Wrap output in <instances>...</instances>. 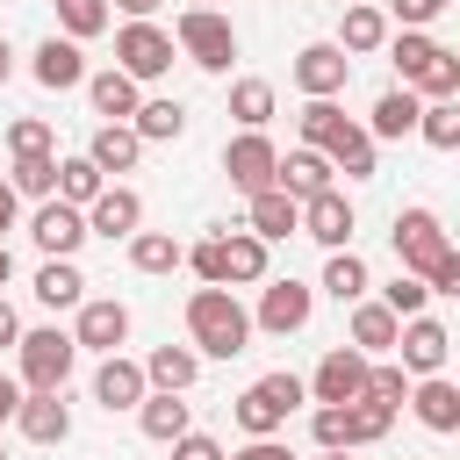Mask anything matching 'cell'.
Returning <instances> with one entry per match:
<instances>
[{"label": "cell", "mask_w": 460, "mask_h": 460, "mask_svg": "<svg viewBox=\"0 0 460 460\" xmlns=\"http://www.w3.org/2000/svg\"><path fill=\"white\" fill-rule=\"evenodd\" d=\"M395 259H402V273H417L431 295H460V252H453V237H446V223L417 201V208H395Z\"/></svg>", "instance_id": "1"}, {"label": "cell", "mask_w": 460, "mask_h": 460, "mask_svg": "<svg viewBox=\"0 0 460 460\" xmlns=\"http://www.w3.org/2000/svg\"><path fill=\"white\" fill-rule=\"evenodd\" d=\"M295 122H302V144L331 158V172H345V180H374V137H367L338 101H309Z\"/></svg>", "instance_id": "2"}, {"label": "cell", "mask_w": 460, "mask_h": 460, "mask_svg": "<svg viewBox=\"0 0 460 460\" xmlns=\"http://www.w3.org/2000/svg\"><path fill=\"white\" fill-rule=\"evenodd\" d=\"M187 338H194V352H208V359H237V352L252 345V309H244L230 288H194V295H187Z\"/></svg>", "instance_id": "3"}, {"label": "cell", "mask_w": 460, "mask_h": 460, "mask_svg": "<svg viewBox=\"0 0 460 460\" xmlns=\"http://www.w3.org/2000/svg\"><path fill=\"white\" fill-rule=\"evenodd\" d=\"M388 424H395V410L374 402V395H359V402H316V417H309V431H316L323 453L374 446V438H388Z\"/></svg>", "instance_id": "4"}, {"label": "cell", "mask_w": 460, "mask_h": 460, "mask_svg": "<svg viewBox=\"0 0 460 460\" xmlns=\"http://www.w3.org/2000/svg\"><path fill=\"white\" fill-rule=\"evenodd\" d=\"M309 388L295 381V374H259L230 410H237V424H244V438H280V424L295 417V402H302Z\"/></svg>", "instance_id": "5"}, {"label": "cell", "mask_w": 460, "mask_h": 460, "mask_svg": "<svg viewBox=\"0 0 460 460\" xmlns=\"http://www.w3.org/2000/svg\"><path fill=\"white\" fill-rule=\"evenodd\" d=\"M172 43H180L201 72H230V58H237V29H230V14H216V7H180Z\"/></svg>", "instance_id": "6"}, {"label": "cell", "mask_w": 460, "mask_h": 460, "mask_svg": "<svg viewBox=\"0 0 460 460\" xmlns=\"http://www.w3.org/2000/svg\"><path fill=\"white\" fill-rule=\"evenodd\" d=\"M14 359H22V388H65L79 345H72V331L43 323V331H22V338H14Z\"/></svg>", "instance_id": "7"}, {"label": "cell", "mask_w": 460, "mask_h": 460, "mask_svg": "<svg viewBox=\"0 0 460 460\" xmlns=\"http://www.w3.org/2000/svg\"><path fill=\"white\" fill-rule=\"evenodd\" d=\"M115 72H129L137 86L144 79H165L172 72V36L158 22H122L115 29Z\"/></svg>", "instance_id": "8"}, {"label": "cell", "mask_w": 460, "mask_h": 460, "mask_svg": "<svg viewBox=\"0 0 460 460\" xmlns=\"http://www.w3.org/2000/svg\"><path fill=\"white\" fill-rule=\"evenodd\" d=\"M309 316H316V288H302V280H266V288H259V309H252V331L295 338Z\"/></svg>", "instance_id": "9"}, {"label": "cell", "mask_w": 460, "mask_h": 460, "mask_svg": "<svg viewBox=\"0 0 460 460\" xmlns=\"http://www.w3.org/2000/svg\"><path fill=\"white\" fill-rule=\"evenodd\" d=\"M367 367H374V359H367L359 345H331L302 388H309L316 402H359V395H367Z\"/></svg>", "instance_id": "10"}, {"label": "cell", "mask_w": 460, "mask_h": 460, "mask_svg": "<svg viewBox=\"0 0 460 460\" xmlns=\"http://www.w3.org/2000/svg\"><path fill=\"white\" fill-rule=\"evenodd\" d=\"M395 352H402V374H446V352H453V331L438 323V316H402V331H395Z\"/></svg>", "instance_id": "11"}, {"label": "cell", "mask_w": 460, "mask_h": 460, "mask_svg": "<svg viewBox=\"0 0 460 460\" xmlns=\"http://www.w3.org/2000/svg\"><path fill=\"white\" fill-rule=\"evenodd\" d=\"M14 424L29 446H65L72 438V410H65V388H22L14 402Z\"/></svg>", "instance_id": "12"}, {"label": "cell", "mask_w": 460, "mask_h": 460, "mask_svg": "<svg viewBox=\"0 0 460 460\" xmlns=\"http://www.w3.org/2000/svg\"><path fill=\"white\" fill-rule=\"evenodd\" d=\"M345 79H352V58H345L338 43H302V50H295V86H302L309 101H338Z\"/></svg>", "instance_id": "13"}, {"label": "cell", "mask_w": 460, "mask_h": 460, "mask_svg": "<svg viewBox=\"0 0 460 460\" xmlns=\"http://www.w3.org/2000/svg\"><path fill=\"white\" fill-rule=\"evenodd\" d=\"M29 237L43 244V259H72L79 244H86V208H72V201H36V216H29Z\"/></svg>", "instance_id": "14"}, {"label": "cell", "mask_w": 460, "mask_h": 460, "mask_svg": "<svg viewBox=\"0 0 460 460\" xmlns=\"http://www.w3.org/2000/svg\"><path fill=\"white\" fill-rule=\"evenodd\" d=\"M273 137L266 129H244L237 144H223V172H230V187L237 194H259V187H273Z\"/></svg>", "instance_id": "15"}, {"label": "cell", "mask_w": 460, "mask_h": 460, "mask_svg": "<svg viewBox=\"0 0 460 460\" xmlns=\"http://www.w3.org/2000/svg\"><path fill=\"white\" fill-rule=\"evenodd\" d=\"M122 338H129V302H115V295L79 302V323H72L79 352H122Z\"/></svg>", "instance_id": "16"}, {"label": "cell", "mask_w": 460, "mask_h": 460, "mask_svg": "<svg viewBox=\"0 0 460 460\" xmlns=\"http://www.w3.org/2000/svg\"><path fill=\"white\" fill-rule=\"evenodd\" d=\"M352 201H345V187H323V194H309L302 201V237H316L323 252H338V244H352Z\"/></svg>", "instance_id": "17"}, {"label": "cell", "mask_w": 460, "mask_h": 460, "mask_svg": "<svg viewBox=\"0 0 460 460\" xmlns=\"http://www.w3.org/2000/svg\"><path fill=\"white\" fill-rule=\"evenodd\" d=\"M144 388H151V381H144V367H137V359L101 352V367H93V402H101L108 417H115V410H137V402H144Z\"/></svg>", "instance_id": "18"}, {"label": "cell", "mask_w": 460, "mask_h": 460, "mask_svg": "<svg viewBox=\"0 0 460 460\" xmlns=\"http://www.w3.org/2000/svg\"><path fill=\"white\" fill-rule=\"evenodd\" d=\"M144 223V194L137 187H101L86 201V237H129Z\"/></svg>", "instance_id": "19"}, {"label": "cell", "mask_w": 460, "mask_h": 460, "mask_svg": "<svg viewBox=\"0 0 460 460\" xmlns=\"http://www.w3.org/2000/svg\"><path fill=\"white\" fill-rule=\"evenodd\" d=\"M29 72H36V86H50V93L86 86V58H79V43H72V36H43V43H36V58H29Z\"/></svg>", "instance_id": "20"}, {"label": "cell", "mask_w": 460, "mask_h": 460, "mask_svg": "<svg viewBox=\"0 0 460 460\" xmlns=\"http://www.w3.org/2000/svg\"><path fill=\"white\" fill-rule=\"evenodd\" d=\"M402 402L417 410V424H424V431H438V438H446V431H460V388H453L446 374H424Z\"/></svg>", "instance_id": "21"}, {"label": "cell", "mask_w": 460, "mask_h": 460, "mask_svg": "<svg viewBox=\"0 0 460 460\" xmlns=\"http://www.w3.org/2000/svg\"><path fill=\"white\" fill-rule=\"evenodd\" d=\"M273 187H280V194H295V201H309V194H323V187H331V158H323V151H309V144H295L288 158H273Z\"/></svg>", "instance_id": "22"}, {"label": "cell", "mask_w": 460, "mask_h": 460, "mask_svg": "<svg viewBox=\"0 0 460 460\" xmlns=\"http://www.w3.org/2000/svg\"><path fill=\"white\" fill-rule=\"evenodd\" d=\"M244 230H252V237H266V244H280V237H295V230H302V201H295V194H280V187H259V194H252Z\"/></svg>", "instance_id": "23"}, {"label": "cell", "mask_w": 460, "mask_h": 460, "mask_svg": "<svg viewBox=\"0 0 460 460\" xmlns=\"http://www.w3.org/2000/svg\"><path fill=\"white\" fill-rule=\"evenodd\" d=\"M345 309H352V345H359L367 359H374V352H395L402 316H395L388 302H367V295H359V302H345Z\"/></svg>", "instance_id": "24"}, {"label": "cell", "mask_w": 460, "mask_h": 460, "mask_svg": "<svg viewBox=\"0 0 460 460\" xmlns=\"http://www.w3.org/2000/svg\"><path fill=\"white\" fill-rule=\"evenodd\" d=\"M86 101H93V115H108V122H129L144 93H137V79H129V72H115V65H108V72H86Z\"/></svg>", "instance_id": "25"}, {"label": "cell", "mask_w": 460, "mask_h": 460, "mask_svg": "<svg viewBox=\"0 0 460 460\" xmlns=\"http://www.w3.org/2000/svg\"><path fill=\"white\" fill-rule=\"evenodd\" d=\"M86 158H93L101 172H129V165L144 158V137H137L129 122H101V129L86 137Z\"/></svg>", "instance_id": "26"}, {"label": "cell", "mask_w": 460, "mask_h": 460, "mask_svg": "<svg viewBox=\"0 0 460 460\" xmlns=\"http://www.w3.org/2000/svg\"><path fill=\"white\" fill-rule=\"evenodd\" d=\"M252 280H266V237L223 230V288H252Z\"/></svg>", "instance_id": "27"}, {"label": "cell", "mask_w": 460, "mask_h": 460, "mask_svg": "<svg viewBox=\"0 0 460 460\" xmlns=\"http://www.w3.org/2000/svg\"><path fill=\"white\" fill-rule=\"evenodd\" d=\"M381 43H388V14H381L374 0L345 7V22H338V50H345V58H367V50H381Z\"/></svg>", "instance_id": "28"}, {"label": "cell", "mask_w": 460, "mask_h": 460, "mask_svg": "<svg viewBox=\"0 0 460 460\" xmlns=\"http://www.w3.org/2000/svg\"><path fill=\"white\" fill-rule=\"evenodd\" d=\"M36 302H43V309H79V302H86V273H79L72 259H43V266H36Z\"/></svg>", "instance_id": "29"}, {"label": "cell", "mask_w": 460, "mask_h": 460, "mask_svg": "<svg viewBox=\"0 0 460 460\" xmlns=\"http://www.w3.org/2000/svg\"><path fill=\"white\" fill-rule=\"evenodd\" d=\"M194 374H201V352H194V345H158V352L144 359V381H151V388H172V395H187Z\"/></svg>", "instance_id": "30"}, {"label": "cell", "mask_w": 460, "mask_h": 460, "mask_svg": "<svg viewBox=\"0 0 460 460\" xmlns=\"http://www.w3.org/2000/svg\"><path fill=\"white\" fill-rule=\"evenodd\" d=\"M137 424H144V438L172 446V438L187 431V402H180L172 388H144V402H137Z\"/></svg>", "instance_id": "31"}, {"label": "cell", "mask_w": 460, "mask_h": 460, "mask_svg": "<svg viewBox=\"0 0 460 460\" xmlns=\"http://www.w3.org/2000/svg\"><path fill=\"white\" fill-rule=\"evenodd\" d=\"M417 108H424V101H417L410 86H388V93L374 101V122H367V137H410V129H417Z\"/></svg>", "instance_id": "32"}, {"label": "cell", "mask_w": 460, "mask_h": 460, "mask_svg": "<svg viewBox=\"0 0 460 460\" xmlns=\"http://www.w3.org/2000/svg\"><path fill=\"white\" fill-rule=\"evenodd\" d=\"M129 129H137L144 144H172V137L187 129V108H180V101H165V93H158V101H137Z\"/></svg>", "instance_id": "33"}, {"label": "cell", "mask_w": 460, "mask_h": 460, "mask_svg": "<svg viewBox=\"0 0 460 460\" xmlns=\"http://www.w3.org/2000/svg\"><path fill=\"white\" fill-rule=\"evenodd\" d=\"M180 252H187V244H180L172 230H129V266H137V273H172Z\"/></svg>", "instance_id": "34"}, {"label": "cell", "mask_w": 460, "mask_h": 460, "mask_svg": "<svg viewBox=\"0 0 460 460\" xmlns=\"http://www.w3.org/2000/svg\"><path fill=\"white\" fill-rule=\"evenodd\" d=\"M323 295H331V302H359V295H367V259H359L352 244H338V252L323 259Z\"/></svg>", "instance_id": "35"}, {"label": "cell", "mask_w": 460, "mask_h": 460, "mask_svg": "<svg viewBox=\"0 0 460 460\" xmlns=\"http://www.w3.org/2000/svg\"><path fill=\"white\" fill-rule=\"evenodd\" d=\"M101 187H108V172H101V165H93L86 151H79V158H58V201L86 208V201H93Z\"/></svg>", "instance_id": "36"}, {"label": "cell", "mask_w": 460, "mask_h": 460, "mask_svg": "<svg viewBox=\"0 0 460 460\" xmlns=\"http://www.w3.org/2000/svg\"><path fill=\"white\" fill-rule=\"evenodd\" d=\"M410 93H417V101H453V93H460V58L438 43V50H431V65L410 79Z\"/></svg>", "instance_id": "37"}, {"label": "cell", "mask_w": 460, "mask_h": 460, "mask_svg": "<svg viewBox=\"0 0 460 460\" xmlns=\"http://www.w3.org/2000/svg\"><path fill=\"white\" fill-rule=\"evenodd\" d=\"M273 108H280V101H273V79H237V86H230V115H237L244 129H266Z\"/></svg>", "instance_id": "38"}, {"label": "cell", "mask_w": 460, "mask_h": 460, "mask_svg": "<svg viewBox=\"0 0 460 460\" xmlns=\"http://www.w3.org/2000/svg\"><path fill=\"white\" fill-rule=\"evenodd\" d=\"M417 137H424L431 151H460V108H453V101H424V108H417Z\"/></svg>", "instance_id": "39"}, {"label": "cell", "mask_w": 460, "mask_h": 460, "mask_svg": "<svg viewBox=\"0 0 460 460\" xmlns=\"http://www.w3.org/2000/svg\"><path fill=\"white\" fill-rule=\"evenodd\" d=\"M7 187H14V194H29V201H50V194H58V158H14Z\"/></svg>", "instance_id": "40"}, {"label": "cell", "mask_w": 460, "mask_h": 460, "mask_svg": "<svg viewBox=\"0 0 460 460\" xmlns=\"http://www.w3.org/2000/svg\"><path fill=\"white\" fill-rule=\"evenodd\" d=\"M58 29H65L72 43L101 36V29H108V0H58Z\"/></svg>", "instance_id": "41"}, {"label": "cell", "mask_w": 460, "mask_h": 460, "mask_svg": "<svg viewBox=\"0 0 460 460\" xmlns=\"http://www.w3.org/2000/svg\"><path fill=\"white\" fill-rule=\"evenodd\" d=\"M431 50H438V43H431L424 29H402V36H388V58H395V72H402V86H410V79H417V72L431 65Z\"/></svg>", "instance_id": "42"}, {"label": "cell", "mask_w": 460, "mask_h": 460, "mask_svg": "<svg viewBox=\"0 0 460 460\" xmlns=\"http://www.w3.org/2000/svg\"><path fill=\"white\" fill-rule=\"evenodd\" d=\"M7 151L14 158H50V122H36V115L7 122Z\"/></svg>", "instance_id": "43"}, {"label": "cell", "mask_w": 460, "mask_h": 460, "mask_svg": "<svg viewBox=\"0 0 460 460\" xmlns=\"http://www.w3.org/2000/svg\"><path fill=\"white\" fill-rule=\"evenodd\" d=\"M381 302H388V309H395V316H417V309H424V302H431V288H424V280H417V273H395V280H388V288H381Z\"/></svg>", "instance_id": "44"}, {"label": "cell", "mask_w": 460, "mask_h": 460, "mask_svg": "<svg viewBox=\"0 0 460 460\" xmlns=\"http://www.w3.org/2000/svg\"><path fill=\"white\" fill-rule=\"evenodd\" d=\"M180 266H194L201 288H223V237H201L194 252H180Z\"/></svg>", "instance_id": "45"}, {"label": "cell", "mask_w": 460, "mask_h": 460, "mask_svg": "<svg viewBox=\"0 0 460 460\" xmlns=\"http://www.w3.org/2000/svg\"><path fill=\"white\" fill-rule=\"evenodd\" d=\"M367 395H374V402H388V410H402L410 374H402V367H367Z\"/></svg>", "instance_id": "46"}, {"label": "cell", "mask_w": 460, "mask_h": 460, "mask_svg": "<svg viewBox=\"0 0 460 460\" xmlns=\"http://www.w3.org/2000/svg\"><path fill=\"white\" fill-rule=\"evenodd\" d=\"M453 0H388V14L402 22V29H424V22H438Z\"/></svg>", "instance_id": "47"}, {"label": "cell", "mask_w": 460, "mask_h": 460, "mask_svg": "<svg viewBox=\"0 0 460 460\" xmlns=\"http://www.w3.org/2000/svg\"><path fill=\"white\" fill-rule=\"evenodd\" d=\"M172 460H223V446H216L208 431H194V424H187V431L172 438Z\"/></svg>", "instance_id": "48"}, {"label": "cell", "mask_w": 460, "mask_h": 460, "mask_svg": "<svg viewBox=\"0 0 460 460\" xmlns=\"http://www.w3.org/2000/svg\"><path fill=\"white\" fill-rule=\"evenodd\" d=\"M223 460H295V453H288L280 438H244V446H237V453H223Z\"/></svg>", "instance_id": "49"}, {"label": "cell", "mask_w": 460, "mask_h": 460, "mask_svg": "<svg viewBox=\"0 0 460 460\" xmlns=\"http://www.w3.org/2000/svg\"><path fill=\"white\" fill-rule=\"evenodd\" d=\"M14 338H22V316H14V302L0 295V345H14Z\"/></svg>", "instance_id": "50"}, {"label": "cell", "mask_w": 460, "mask_h": 460, "mask_svg": "<svg viewBox=\"0 0 460 460\" xmlns=\"http://www.w3.org/2000/svg\"><path fill=\"white\" fill-rule=\"evenodd\" d=\"M14 402H22V381H14V374H0V424L14 417Z\"/></svg>", "instance_id": "51"}, {"label": "cell", "mask_w": 460, "mask_h": 460, "mask_svg": "<svg viewBox=\"0 0 460 460\" xmlns=\"http://www.w3.org/2000/svg\"><path fill=\"white\" fill-rule=\"evenodd\" d=\"M115 7H122V14H129V22H151V14H158V7H165V0H115Z\"/></svg>", "instance_id": "52"}, {"label": "cell", "mask_w": 460, "mask_h": 460, "mask_svg": "<svg viewBox=\"0 0 460 460\" xmlns=\"http://www.w3.org/2000/svg\"><path fill=\"white\" fill-rule=\"evenodd\" d=\"M14 208H22V194H14L7 180H0V230H14Z\"/></svg>", "instance_id": "53"}, {"label": "cell", "mask_w": 460, "mask_h": 460, "mask_svg": "<svg viewBox=\"0 0 460 460\" xmlns=\"http://www.w3.org/2000/svg\"><path fill=\"white\" fill-rule=\"evenodd\" d=\"M14 79V50H7V36H0V86Z\"/></svg>", "instance_id": "54"}, {"label": "cell", "mask_w": 460, "mask_h": 460, "mask_svg": "<svg viewBox=\"0 0 460 460\" xmlns=\"http://www.w3.org/2000/svg\"><path fill=\"white\" fill-rule=\"evenodd\" d=\"M7 273H14V259H7V244H0V288H7Z\"/></svg>", "instance_id": "55"}, {"label": "cell", "mask_w": 460, "mask_h": 460, "mask_svg": "<svg viewBox=\"0 0 460 460\" xmlns=\"http://www.w3.org/2000/svg\"><path fill=\"white\" fill-rule=\"evenodd\" d=\"M323 460H352V453H323Z\"/></svg>", "instance_id": "56"}, {"label": "cell", "mask_w": 460, "mask_h": 460, "mask_svg": "<svg viewBox=\"0 0 460 460\" xmlns=\"http://www.w3.org/2000/svg\"><path fill=\"white\" fill-rule=\"evenodd\" d=\"M187 7H208V0H187Z\"/></svg>", "instance_id": "57"}, {"label": "cell", "mask_w": 460, "mask_h": 460, "mask_svg": "<svg viewBox=\"0 0 460 460\" xmlns=\"http://www.w3.org/2000/svg\"><path fill=\"white\" fill-rule=\"evenodd\" d=\"M338 7H359V0H338Z\"/></svg>", "instance_id": "58"}, {"label": "cell", "mask_w": 460, "mask_h": 460, "mask_svg": "<svg viewBox=\"0 0 460 460\" xmlns=\"http://www.w3.org/2000/svg\"><path fill=\"white\" fill-rule=\"evenodd\" d=\"M0 460H7V453H0Z\"/></svg>", "instance_id": "59"}]
</instances>
